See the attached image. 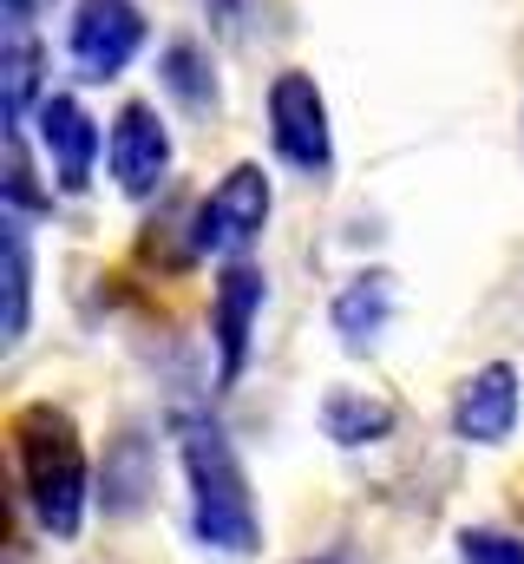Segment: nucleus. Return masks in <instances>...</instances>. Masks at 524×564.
<instances>
[{
	"label": "nucleus",
	"instance_id": "obj_1",
	"mask_svg": "<svg viewBox=\"0 0 524 564\" xmlns=\"http://www.w3.org/2000/svg\"><path fill=\"white\" fill-rule=\"evenodd\" d=\"M177 459H184V479H190V525L210 552L223 558H250L262 545L256 525V499H250V479H243V459L230 446V433L204 414H184L177 421Z\"/></svg>",
	"mask_w": 524,
	"mask_h": 564
},
{
	"label": "nucleus",
	"instance_id": "obj_10",
	"mask_svg": "<svg viewBox=\"0 0 524 564\" xmlns=\"http://www.w3.org/2000/svg\"><path fill=\"white\" fill-rule=\"evenodd\" d=\"M393 276L387 270H368V276H354L341 295H335V308H328V322H335V335L361 355V348H374L381 341V328H387V315H393Z\"/></svg>",
	"mask_w": 524,
	"mask_h": 564
},
{
	"label": "nucleus",
	"instance_id": "obj_7",
	"mask_svg": "<svg viewBox=\"0 0 524 564\" xmlns=\"http://www.w3.org/2000/svg\"><path fill=\"white\" fill-rule=\"evenodd\" d=\"M518 408H524L518 368H512V361H485V368L466 375L459 394H452V433H459L466 446H499V440H512Z\"/></svg>",
	"mask_w": 524,
	"mask_h": 564
},
{
	"label": "nucleus",
	"instance_id": "obj_15",
	"mask_svg": "<svg viewBox=\"0 0 524 564\" xmlns=\"http://www.w3.org/2000/svg\"><path fill=\"white\" fill-rule=\"evenodd\" d=\"M459 564H524V539H512V532H459Z\"/></svg>",
	"mask_w": 524,
	"mask_h": 564
},
{
	"label": "nucleus",
	"instance_id": "obj_6",
	"mask_svg": "<svg viewBox=\"0 0 524 564\" xmlns=\"http://www.w3.org/2000/svg\"><path fill=\"white\" fill-rule=\"evenodd\" d=\"M106 164H112V177H119L125 197H151L171 177V132H164L157 106H144V99L119 106L112 139H106Z\"/></svg>",
	"mask_w": 524,
	"mask_h": 564
},
{
	"label": "nucleus",
	"instance_id": "obj_9",
	"mask_svg": "<svg viewBox=\"0 0 524 564\" xmlns=\"http://www.w3.org/2000/svg\"><path fill=\"white\" fill-rule=\"evenodd\" d=\"M40 144H46V158H53L59 191H86V184H92L99 126H92V112H86L79 99H66V93L40 99Z\"/></svg>",
	"mask_w": 524,
	"mask_h": 564
},
{
	"label": "nucleus",
	"instance_id": "obj_12",
	"mask_svg": "<svg viewBox=\"0 0 524 564\" xmlns=\"http://www.w3.org/2000/svg\"><path fill=\"white\" fill-rule=\"evenodd\" d=\"M0 270H7V315H0V341L13 348L20 335H26V315H33V250H26V224H20V210H7V224H0Z\"/></svg>",
	"mask_w": 524,
	"mask_h": 564
},
{
	"label": "nucleus",
	"instance_id": "obj_3",
	"mask_svg": "<svg viewBox=\"0 0 524 564\" xmlns=\"http://www.w3.org/2000/svg\"><path fill=\"white\" fill-rule=\"evenodd\" d=\"M269 224V177L262 164H237L190 217V257H243Z\"/></svg>",
	"mask_w": 524,
	"mask_h": 564
},
{
	"label": "nucleus",
	"instance_id": "obj_8",
	"mask_svg": "<svg viewBox=\"0 0 524 564\" xmlns=\"http://www.w3.org/2000/svg\"><path fill=\"white\" fill-rule=\"evenodd\" d=\"M217 381L237 388L243 368H250V335H256V315H262V270L250 263H230L223 282H217Z\"/></svg>",
	"mask_w": 524,
	"mask_h": 564
},
{
	"label": "nucleus",
	"instance_id": "obj_13",
	"mask_svg": "<svg viewBox=\"0 0 524 564\" xmlns=\"http://www.w3.org/2000/svg\"><path fill=\"white\" fill-rule=\"evenodd\" d=\"M33 99H40V40L26 26H7V46H0V119H7V132H20Z\"/></svg>",
	"mask_w": 524,
	"mask_h": 564
},
{
	"label": "nucleus",
	"instance_id": "obj_4",
	"mask_svg": "<svg viewBox=\"0 0 524 564\" xmlns=\"http://www.w3.org/2000/svg\"><path fill=\"white\" fill-rule=\"evenodd\" d=\"M269 139H275V151L295 171H308V177H321L335 164L328 99H321V86L308 73H275V86H269Z\"/></svg>",
	"mask_w": 524,
	"mask_h": 564
},
{
	"label": "nucleus",
	"instance_id": "obj_17",
	"mask_svg": "<svg viewBox=\"0 0 524 564\" xmlns=\"http://www.w3.org/2000/svg\"><path fill=\"white\" fill-rule=\"evenodd\" d=\"M204 7H210L217 20H230V13H237V0H204Z\"/></svg>",
	"mask_w": 524,
	"mask_h": 564
},
{
	"label": "nucleus",
	"instance_id": "obj_11",
	"mask_svg": "<svg viewBox=\"0 0 524 564\" xmlns=\"http://www.w3.org/2000/svg\"><path fill=\"white\" fill-rule=\"evenodd\" d=\"M393 426H400V408L381 401V394L335 388V394L321 401V433H328L335 446H374V440H387Z\"/></svg>",
	"mask_w": 524,
	"mask_h": 564
},
{
	"label": "nucleus",
	"instance_id": "obj_2",
	"mask_svg": "<svg viewBox=\"0 0 524 564\" xmlns=\"http://www.w3.org/2000/svg\"><path fill=\"white\" fill-rule=\"evenodd\" d=\"M13 466H20V492L33 506V519L53 539H73L86 525V446L66 408L33 401L13 414Z\"/></svg>",
	"mask_w": 524,
	"mask_h": 564
},
{
	"label": "nucleus",
	"instance_id": "obj_5",
	"mask_svg": "<svg viewBox=\"0 0 524 564\" xmlns=\"http://www.w3.org/2000/svg\"><path fill=\"white\" fill-rule=\"evenodd\" d=\"M144 46L138 0H79L73 7V59L86 79H119Z\"/></svg>",
	"mask_w": 524,
	"mask_h": 564
},
{
	"label": "nucleus",
	"instance_id": "obj_16",
	"mask_svg": "<svg viewBox=\"0 0 524 564\" xmlns=\"http://www.w3.org/2000/svg\"><path fill=\"white\" fill-rule=\"evenodd\" d=\"M0 7H7V26H26V20L46 7V0H0Z\"/></svg>",
	"mask_w": 524,
	"mask_h": 564
},
{
	"label": "nucleus",
	"instance_id": "obj_14",
	"mask_svg": "<svg viewBox=\"0 0 524 564\" xmlns=\"http://www.w3.org/2000/svg\"><path fill=\"white\" fill-rule=\"evenodd\" d=\"M164 86L190 106V112H204V106H217V73H210V59L190 46V40H177L171 53H164Z\"/></svg>",
	"mask_w": 524,
	"mask_h": 564
}]
</instances>
